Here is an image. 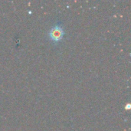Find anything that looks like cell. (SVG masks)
<instances>
[{
	"instance_id": "obj_1",
	"label": "cell",
	"mask_w": 131,
	"mask_h": 131,
	"mask_svg": "<svg viewBox=\"0 0 131 131\" xmlns=\"http://www.w3.org/2000/svg\"><path fill=\"white\" fill-rule=\"evenodd\" d=\"M64 35L65 32L64 26L59 23H57L54 25H53L48 31V37L50 40L54 44L61 42L63 40Z\"/></svg>"
}]
</instances>
